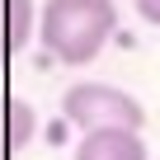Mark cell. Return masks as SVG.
Returning a JSON list of instances; mask_svg holds the SVG:
<instances>
[{
  "mask_svg": "<svg viewBox=\"0 0 160 160\" xmlns=\"http://www.w3.org/2000/svg\"><path fill=\"white\" fill-rule=\"evenodd\" d=\"M118 28L113 0H47L38 14L42 47L66 66H90Z\"/></svg>",
  "mask_w": 160,
  "mask_h": 160,
  "instance_id": "obj_1",
  "label": "cell"
},
{
  "mask_svg": "<svg viewBox=\"0 0 160 160\" xmlns=\"http://www.w3.org/2000/svg\"><path fill=\"white\" fill-rule=\"evenodd\" d=\"M33 38V0H0V57H14Z\"/></svg>",
  "mask_w": 160,
  "mask_h": 160,
  "instance_id": "obj_4",
  "label": "cell"
},
{
  "mask_svg": "<svg viewBox=\"0 0 160 160\" xmlns=\"http://www.w3.org/2000/svg\"><path fill=\"white\" fill-rule=\"evenodd\" d=\"M10 155H14V151H5V146H0V160H10Z\"/></svg>",
  "mask_w": 160,
  "mask_h": 160,
  "instance_id": "obj_7",
  "label": "cell"
},
{
  "mask_svg": "<svg viewBox=\"0 0 160 160\" xmlns=\"http://www.w3.org/2000/svg\"><path fill=\"white\" fill-rule=\"evenodd\" d=\"M75 160H146L141 127H94L80 137Z\"/></svg>",
  "mask_w": 160,
  "mask_h": 160,
  "instance_id": "obj_3",
  "label": "cell"
},
{
  "mask_svg": "<svg viewBox=\"0 0 160 160\" xmlns=\"http://www.w3.org/2000/svg\"><path fill=\"white\" fill-rule=\"evenodd\" d=\"M5 66H10V61H5V57H0V71H5Z\"/></svg>",
  "mask_w": 160,
  "mask_h": 160,
  "instance_id": "obj_8",
  "label": "cell"
},
{
  "mask_svg": "<svg viewBox=\"0 0 160 160\" xmlns=\"http://www.w3.org/2000/svg\"><path fill=\"white\" fill-rule=\"evenodd\" d=\"M61 118L75 122L80 132H94V127H141L146 122V108L118 90V85H104V80H80L61 94Z\"/></svg>",
  "mask_w": 160,
  "mask_h": 160,
  "instance_id": "obj_2",
  "label": "cell"
},
{
  "mask_svg": "<svg viewBox=\"0 0 160 160\" xmlns=\"http://www.w3.org/2000/svg\"><path fill=\"white\" fill-rule=\"evenodd\" d=\"M132 5H137V14H141L146 24H155V28H160V0H132Z\"/></svg>",
  "mask_w": 160,
  "mask_h": 160,
  "instance_id": "obj_6",
  "label": "cell"
},
{
  "mask_svg": "<svg viewBox=\"0 0 160 160\" xmlns=\"http://www.w3.org/2000/svg\"><path fill=\"white\" fill-rule=\"evenodd\" d=\"M33 132H38V113L14 94H0V146L19 151V146L33 141Z\"/></svg>",
  "mask_w": 160,
  "mask_h": 160,
  "instance_id": "obj_5",
  "label": "cell"
}]
</instances>
